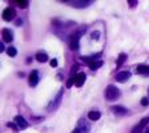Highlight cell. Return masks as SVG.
I'll list each match as a JSON object with an SVG mask.
<instances>
[{"label":"cell","mask_w":149,"mask_h":133,"mask_svg":"<svg viewBox=\"0 0 149 133\" xmlns=\"http://www.w3.org/2000/svg\"><path fill=\"white\" fill-rule=\"evenodd\" d=\"M120 97V91L114 85H108L105 89V98L109 101H116Z\"/></svg>","instance_id":"obj_1"},{"label":"cell","mask_w":149,"mask_h":133,"mask_svg":"<svg viewBox=\"0 0 149 133\" xmlns=\"http://www.w3.org/2000/svg\"><path fill=\"white\" fill-rule=\"evenodd\" d=\"M83 33H84V31H76L69 36V47L72 49L79 48V40H80V37L83 36Z\"/></svg>","instance_id":"obj_2"},{"label":"cell","mask_w":149,"mask_h":133,"mask_svg":"<svg viewBox=\"0 0 149 133\" xmlns=\"http://www.w3.org/2000/svg\"><path fill=\"white\" fill-rule=\"evenodd\" d=\"M63 92H64V89H60V92L57 93V95H56V97L52 100V102L49 104V107H48V111H49V112H53L55 109L59 108L60 102H61V98H63Z\"/></svg>","instance_id":"obj_3"},{"label":"cell","mask_w":149,"mask_h":133,"mask_svg":"<svg viewBox=\"0 0 149 133\" xmlns=\"http://www.w3.org/2000/svg\"><path fill=\"white\" fill-rule=\"evenodd\" d=\"M15 16H16V11H15L14 8H5V10L3 11V19L5 21L14 20Z\"/></svg>","instance_id":"obj_4"},{"label":"cell","mask_w":149,"mask_h":133,"mask_svg":"<svg viewBox=\"0 0 149 133\" xmlns=\"http://www.w3.org/2000/svg\"><path fill=\"white\" fill-rule=\"evenodd\" d=\"M68 4L73 5L76 8H87L89 4H92V1H87V0H76V1H67Z\"/></svg>","instance_id":"obj_5"},{"label":"cell","mask_w":149,"mask_h":133,"mask_svg":"<svg viewBox=\"0 0 149 133\" xmlns=\"http://www.w3.org/2000/svg\"><path fill=\"white\" fill-rule=\"evenodd\" d=\"M131 77V73H129L128 71H122V72H118L117 75H116V80L118 81V83H124V81H127Z\"/></svg>","instance_id":"obj_6"},{"label":"cell","mask_w":149,"mask_h":133,"mask_svg":"<svg viewBox=\"0 0 149 133\" xmlns=\"http://www.w3.org/2000/svg\"><path fill=\"white\" fill-rule=\"evenodd\" d=\"M37 83H39V72L37 71H32V73L29 75V85L36 87Z\"/></svg>","instance_id":"obj_7"},{"label":"cell","mask_w":149,"mask_h":133,"mask_svg":"<svg viewBox=\"0 0 149 133\" xmlns=\"http://www.w3.org/2000/svg\"><path fill=\"white\" fill-rule=\"evenodd\" d=\"M3 39L5 43H11L12 40H14V33H12V31L8 28L3 29Z\"/></svg>","instance_id":"obj_8"},{"label":"cell","mask_w":149,"mask_h":133,"mask_svg":"<svg viewBox=\"0 0 149 133\" xmlns=\"http://www.w3.org/2000/svg\"><path fill=\"white\" fill-rule=\"evenodd\" d=\"M15 121H16V124L19 125V129H27V128H28V123H27V120L23 119L21 116H18V117L15 119Z\"/></svg>","instance_id":"obj_9"},{"label":"cell","mask_w":149,"mask_h":133,"mask_svg":"<svg viewBox=\"0 0 149 133\" xmlns=\"http://www.w3.org/2000/svg\"><path fill=\"white\" fill-rule=\"evenodd\" d=\"M112 112H114L116 115H127V113H128V109L124 108V107L114 105V107H112Z\"/></svg>","instance_id":"obj_10"},{"label":"cell","mask_w":149,"mask_h":133,"mask_svg":"<svg viewBox=\"0 0 149 133\" xmlns=\"http://www.w3.org/2000/svg\"><path fill=\"white\" fill-rule=\"evenodd\" d=\"M77 128L80 129V132H81V133H88V132H89V125H88L84 120H80V123H79V125H77Z\"/></svg>","instance_id":"obj_11"},{"label":"cell","mask_w":149,"mask_h":133,"mask_svg":"<svg viewBox=\"0 0 149 133\" xmlns=\"http://www.w3.org/2000/svg\"><path fill=\"white\" fill-rule=\"evenodd\" d=\"M137 73L142 76H149V65H139L137 66Z\"/></svg>","instance_id":"obj_12"},{"label":"cell","mask_w":149,"mask_h":133,"mask_svg":"<svg viewBox=\"0 0 149 133\" xmlns=\"http://www.w3.org/2000/svg\"><path fill=\"white\" fill-rule=\"evenodd\" d=\"M76 77V81H75V84H76V87H83V84H84V81H85V73H79L77 76H75Z\"/></svg>","instance_id":"obj_13"},{"label":"cell","mask_w":149,"mask_h":133,"mask_svg":"<svg viewBox=\"0 0 149 133\" xmlns=\"http://www.w3.org/2000/svg\"><path fill=\"white\" fill-rule=\"evenodd\" d=\"M100 116H101L100 112H97V111H90V112L88 113V119L92 120V121H96V120L100 119Z\"/></svg>","instance_id":"obj_14"},{"label":"cell","mask_w":149,"mask_h":133,"mask_svg":"<svg viewBox=\"0 0 149 133\" xmlns=\"http://www.w3.org/2000/svg\"><path fill=\"white\" fill-rule=\"evenodd\" d=\"M88 65H89L90 69L95 71V69H97V68H100V66L103 65V61H100V60H99V61H97V60H93V61H89Z\"/></svg>","instance_id":"obj_15"},{"label":"cell","mask_w":149,"mask_h":133,"mask_svg":"<svg viewBox=\"0 0 149 133\" xmlns=\"http://www.w3.org/2000/svg\"><path fill=\"white\" fill-rule=\"evenodd\" d=\"M36 60H37V61H40V63H44V61H47V60H48V56H47V53L39 52V53H36Z\"/></svg>","instance_id":"obj_16"},{"label":"cell","mask_w":149,"mask_h":133,"mask_svg":"<svg viewBox=\"0 0 149 133\" xmlns=\"http://www.w3.org/2000/svg\"><path fill=\"white\" fill-rule=\"evenodd\" d=\"M7 53H8V56H11V57H15L16 56V48H14V47H10V48L7 49Z\"/></svg>","instance_id":"obj_17"},{"label":"cell","mask_w":149,"mask_h":133,"mask_svg":"<svg viewBox=\"0 0 149 133\" xmlns=\"http://www.w3.org/2000/svg\"><path fill=\"white\" fill-rule=\"evenodd\" d=\"M142 129H144V128H142L140 124H137V125L132 129V133H142Z\"/></svg>","instance_id":"obj_18"},{"label":"cell","mask_w":149,"mask_h":133,"mask_svg":"<svg viewBox=\"0 0 149 133\" xmlns=\"http://www.w3.org/2000/svg\"><path fill=\"white\" fill-rule=\"evenodd\" d=\"M125 59H127V55H124V53H121V55L118 56V59H117V65H121V64L125 61Z\"/></svg>","instance_id":"obj_19"},{"label":"cell","mask_w":149,"mask_h":133,"mask_svg":"<svg viewBox=\"0 0 149 133\" xmlns=\"http://www.w3.org/2000/svg\"><path fill=\"white\" fill-rule=\"evenodd\" d=\"M148 124H149V117H145V119H142L141 121H140V125H141L142 128H145Z\"/></svg>","instance_id":"obj_20"},{"label":"cell","mask_w":149,"mask_h":133,"mask_svg":"<svg viewBox=\"0 0 149 133\" xmlns=\"http://www.w3.org/2000/svg\"><path fill=\"white\" fill-rule=\"evenodd\" d=\"M75 81H76V77H71L69 80H68V83H67V88H71L73 84H75Z\"/></svg>","instance_id":"obj_21"},{"label":"cell","mask_w":149,"mask_h":133,"mask_svg":"<svg viewBox=\"0 0 149 133\" xmlns=\"http://www.w3.org/2000/svg\"><path fill=\"white\" fill-rule=\"evenodd\" d=\"M16 4L20 5V7H23V8H27L28 7V1H16Z\"/></svg>","instance_id":"obj_22"},{"label":"cell","mask_w":149,"mask_h":133,"mask_svg":"<svg viewBox=\"0 0 149 133\" xmlns=\"http://www.w3.org/2000/svg\"><path fill=\"white\" fill-rule=\"evenodd\" d=\"M141 104L144 105V107H146V105L149 104V98H148V97H144V98H141Z\"/></svg>","instance_id":"obj_23"},{"label":"cell","mask_w":149,"mask_h":133,"mask_svg":"<svg viewBox=\"0 0 149 133\" xmlns=\"http://www.w3.org/2000/svg\"><path fill=\"white\" fill-rule=\"evenodd\" d=\"M128 4H129V7H136V5H137V1H136V0H129L128 1Z\"/></svg>","instance_id":"obj_24"},{"label":"cell","mask_w":149,"mask_h":133,"mask_svg":"<svg viewBox=\"0 0 149 133\" xmlns=\"http://www.w3.org/2000/svg\"><path fill=\"white\" fill-rule=\"evenodd\" d=\"M51 66H53V68H55V66H57V60L56 59H53V60H51Z\"/></svg>","instance_id":"obj_25"},{"label":"cell","mask_w":149,"mask_h":133,"mask_svg":"<svg viewBox=\"0 0 149 133\" xmlns=\"http://www.w3.org/2000/svg\"><path fill=\"white\" fill-rule=\"evenodd\" d=\"M8 126H10V128H12V129L15 130V132H18V130H19V128H16V126H15V124H12V123L8 124Z\"/></svg>","instance_id":"obj_26"},{"label":"cell","mask_w":149,"mask_h":133,"mask_svg":"<svg viewBox=\"0 0 149 133\" xmlns=\"http://www.w3.org/2000/svg\"><path fill=\"white\" fill-rule=\"evenodd\" d=\"M99 36H100V33H99V32H93V33H92V37L93 39H99Z\"/></svg>","instance_id":"obj_27"},{"label":"cell","mask_w":149,"mask_h":133,"mask_svg":"<svg viewBox=\"0 0 149 133\" xmlns=\"http://www.w3.org/2000/svg\"><path fill=\"white\" fill-rule=\"evenodd\" d=\"M3 51H4V45L0 43V52H3Z\"/></svg>","instance_id":"obj_28"},{"label":"cell","mask_w":149,"mask_h":133,"mask_svg":"<svg viewBox=\"0 0 149 133\" xmlns=\"http://www.w3.org/2000/svg\"><path fill=\"white\" fill-rule=\"evenodd\" d=\"M72 133H81V132H80V129H79V128H76V129L73 130V132H72Z\"/></svg>","instance_id":"obj_29"},{"label":"cell","mask_w":149,"mask_h":133,"mask_svg":"<svg viewBox=\"0 0 149 133\" xmlns=\"http://www.w3.org/2000/svg\"><path fill=\"white\" fill-rule=\"evenodd\" d=\"M145 133H149V129H146V130H145Z\"/></svg>","instance_id":"obj_30"},{"label":"cell","mask_w":149,"mask_h":133,"mask_svg":"<svg viewBox=\"0 0 149 133\" xmlns=\"http://www.w3.org/2000/svg\"><path fill=\"white\" fill-rule=\"evenodd\" d=\"M148 92H149V91H148Z\"/></svg>","instance_id":"obj_31"}]
</instances>
